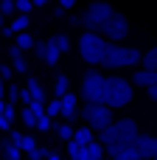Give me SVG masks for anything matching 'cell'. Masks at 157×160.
<instances>
[{"label":"cell","mask_w":157,"mask_h":160,"mask_svg":"<svg viewBox=\"0 0 157 160\" xmlns=\"http://www.w3.org/2000/svg\"><path fill=\"white\" fill-rule=\"evenodd\" d=\"M138 124L132 118H121V121H112L107 129L98 132V143L107 149V146H126V143H135L138 138Z\"/></svg>","instance_id":"cell-1"},{"label":"cell","mask_w":157,"mask_h":160,"mask_svg":"<svg viewBox=\"0 0 157 160\" xmlns=\"http://www.w3.org/2000/svg\"><path fill=\"white\" fill-rule=\"evenodd\" d=\"M132 98H135V87L129 84V79H124V76H107V101L104 104L110 110L126 107Z\"/></svg>","instance_id":"cell-2"},{"label":"cell","mask_w":157,"mask_h":160,"mask_svg":"<svg viewBox=\"0 0 157 160\" xmlns=\"http://www.w3.org/2000/svg\"><path fill=\"white\" fill-rule=\"evenodd\" d=\"M107 45L110 42L101 34H93V31H81V37H79V53L87 65H101V59L107 53Z\"/></svg>","instance_id":"cell-3"},{"label":"cell","mask_w":157,"mask_h":160,"mask_svg":"<svg viewBox=\"0 0 157 160\" xmlns=\"http://www.w3.org/2000/svg\"><path fill=\"white\" fill-rule=\"evenodd\" d=\"M140 51L138 48H124V45H107V53H104V59H101V65L104 68H110V70H118V68H129V65H140Z\"/></svg>","instance_id":"cell-4"},{"label":"cell","mask_w":157,"mask_h":160,"mask_svg":"<svg viewBox=\"0 0 157 160\" xmlns=\"http://www.w3.org/2000/svg\"><path fill=\"white\" fill-rule=\"evenodd\" d=\"M81 98H84V104H104L107 101V76H101L98 70L84 73V79H81Z\"/></svg>","instance_id":"cell-5"},{"label":"cell","mask_w":157,"mask_h":160,"mask_svg":"<svg viewBox=\"0 0 157 160\" xmlns=\"http://www.w3.org/2000/svg\"><path fill=\"white\" fill-rule=\"evenodd\" d=\"M112 14H115V8H112L110 3L96 0V3H90V6L84 8V14H79V20H81V25H84L87 31L98 34V31H101V25H104V22H107Z\"/></svg>","instance_id":"cell-6"},{"label":"cell","mask_w":157,"mask_h":160,"mask_svg":"<svg viewBox=\"0 0 157 160\" xmlns=\"http://www.w3.org/2000/svg\"><path fill=\"white\" fill-rule=\"evenodd\" d=\"M79 115H81V121L93 129V132H101V129H107L115 118H112V110L107 107V104H84V110H79Z\"/></svg>","instance_id":"cell-7"},{"label":"cell","mask_w":157,"mask_h":160,"mask_svg":"<svg viewBox=\"0 0 157 160\" xmlns=\"http://www.w3.org/2000/svg\"><path fill=\"white\" fill-rule=\"evenodd\" d=\"M104 39H110L112 45H118L126 34H129V20H126V14H121V11H115L104 25H101V31H98Z\"/></svg>","instance_id":"cell-8"},{"label":"cell","mask_w":157,"mask_h":160,"mask_svg":"<svg viewBox=\"0 0 157 160\" xmlns=\"http://www.w3.org/2000/svg\"><path fill=\"white\" fill-rule=\"evenodd\" d=\"M132 146H135V152H138L140 160H157V138L155 135H143L140 132Z\"/></svg>","instance_id":"cell-9"},{"label":"cell","mask_w":157,"mask_h":160,"mask_svg":"<svg viewBox=\"0 0 157 160\" xmlns=\"http://www.w3.org/2000/svg\"><path fill=\"white\" fill-rule=\"evenodd\" d=\"M59 101H62V118L65 121H73L79 115V96L76 93H65Z\"/></svg>","instance_id":"cell-10"},{"label":"cell","mask_w":157,"mask_h":160,"mask_svg":"<svg viewBox=\"0 0 157 160\" xmlns=\"http://www.w3.org/2000/svg\"><path fill=\"white\" fill-rule=\"evenodd\" d=\"M104 155H110L112 160H140L132 143H126V146H107Z\"/></svg>","instance_id":"cell-11"},{"label":"cell","mask_w":157,"mask_h":160,"mask_svg":"<svg viewBox=\"0 0 157 160\" xmlns=\"http://www.w3.org/2000/svg\"><path fill=\"white\" fill-rule=\"evenodd\" d=\"M132 84H135V87H146V90H149V87H155V84H157V73H155V70H143V68H140V70H135Z\"/></svg>","instance_id":"cell-12"},{"label":"cell","mask_w":157,"mask_h":160,"mask_svg":"<svg viewBox=\"0 0 157 160\" xmlns=\"http://www.w3.org/2000/svg\"><path fill=\"white\" fill-rule=\"evenodd\" d=\"M25 90L31 93V98H34V101L45 104V87H42V82H39L37 76H28V82H25Z\"/></svg>","instance_id":"cell-13"},{"label":"cell","mask_w":157,"mask_h":160,"mask_svg":"<svg viewBox=\"0 0 157 160\" xmlns=\"http://www.w3.org/2000/svg\"><path fill=\"white\" fill-rule=\"evenodd\" d=\"M8 56H11V70H14V73H28V62L22 59V51H20V48L11 45V48H8Z\"/></svg>","instance_id":"cell-14"},{"label":"cell","mask_w":157,"mask_h":160,"mask_svg":"<svg viewBox=\"0 0 157 160\" xmlns=\"http://www.w3.org/2000/svg\"><path fill=\"white\" fill-rule=\"evenodd\" d=\"M81 160H104V146H101L98 141L81 146Z\"/></svg>","instance_id":"cell-15"},{"label":"cell","mask_w":157,"mask_h":160,"mask_svg":"<svg viewBox=\"0 0 157 160\" xmlns=\"http://www.w3.org/2000/svg\"><path fill=\"white\" fill-rule=\"evenodd\" d=\"M96 141V135H93V129L84 124V127H79V129H73V143H79V146H87V143H93Z\"/></svg>","instance_id":"cell-16"},{"label":"cell","mask_w":157,"mask_h":160,"mask_svg":"<svg viewBox=\"0 0 157 160\" xmlns=\"http://www.w3.org/2000/svg\"><path fill=\"white\" fill-rule=\"evenodd\" d=\"M28 25H31V17H28V14H14L8 31H11V34H22V31H28Z\"/></svg>","instance_id":"cell-17"},{"label":"cell","mask_w":157,"mask_h":160,"mask_svg":"<svg viewBox=\"0 0 157 160\" xmlns=\"http://www.w3.org/2000/svg\"><path fill=\"white\" fill-rule=\"evenodd\" d=\"M59 56H62V53H59L56 42H53V39H48V42H45V53H42V59H45L48 65H56V62H59Z\"/></svg>","instance_id":"cell-18"},{"label":"cell","mask_w":157,"mask_h":160,"mask_svg":"<svg viewBox=\"0 0 157 160\" xmlns=\"http://www.w3.org/2000/svg\"><path fill=\"white\" fill-rule=\"evenodd\" d=\"M65 93H70V79L65 73H59L56 76V84H53V98H62Z\"/></svg>","instance_id":"cell-19"},{"label":"cell","mask_w":157,"mask_h":160,"mask_svg":"<svg viewBox=\"0 0 157 160\" xmlns=\"http://www.w3.org/2000/svg\"><path fill=\"white\" fill-rule=\"evenodd\" d=\"M140 65H143V70H155V73H157V45H155V48H149V51L140 56Z\"/></svg>","instance_id":"cell-20"},{"label":"cell","mask_w":157,"mask_h":160,"mask_svg":"<svg viewBox=\"0 0 157 160\" xmlns=\"http://www.w3.org/2000/svg\"><path fill=\"white\" fill-rule=\"evenodd\" d=\"M0 152H3L6 160H22V152H20L11 141H3V143H0Z\"/></svg>","instance_id":"cell-21"},{"label":"cell","mask_w":157,"mask_h":160,"mask_svg":"<svg viewBox=\"0 0 157 160\" xmlns=\"http://www.w3.org/2000/svg\"><path fill=\"white\" fill-rule=\"evenodd\" d=\"M34 45H37V39H34L28 31L17 34V42H14V48H20V51H34Z\"/></svg>","instance_id":"cell-22"},{"label":"cell","mask_w":157,"mask_h":160,"mask_svg":"<svg viewBox=\"0 0 157 160\" xmlns=\"http://www.w3.org/2000/svg\"><path fill=\"white\" fill-rule=\"evenodd\" d=\"M37 138H34V132H28V135H22V143H20V152L22 155H34L37 152Z\"/></svg>","instance_id":"cell-23"},{"label":"cell","mask_w":157,"mask_h":160,"mask_svg":"<svg viewBox=\"0 0 157 160\" xmlns=\"http://www.w3.org/2000/svg\"><path fill=\"white\" fill-rule=\"evenodd\" d=\"M53 132H56L65 143H67V141H73V127H70V124H62V121H59V124H53Z\"/></svg>","instance_id":"cell-24"},{"label":"cell","mask_w":157,"mask_h":160,"mask_svg":"<svg viewBox=\"0 0 157 160\" xmlns=\"http://www.w3.org/2000/svg\"><path fill=\"white\" fill-rule=\"evenodd\" d=\"M45 115H48L51 121H53L56 115H62V101H59V98H51V101L45 104Z\"/></svg>","instance_id":"cell-25"},{"label":"cell","mask_w":157,"mask_h":160,"mask_svg":"<svg viewBox=\"0 0 157 160\" xmlns=\"http://www.w3.org/2000/svg\"><path fill=\"white\" fill-rule=\"evenodd\" d=\"M51 39L56 42V48H59V53H67V51H70V37H67V34H53Z\"/></svg>","instance_id":"cell-26"},{"label":"cell","mask_w":157,"mask_h":160,"mask_svg":"<svg viewBox=\"0 0 157 160\" xmlns=\"http://www.w3.org/2000/svg\"><path fill=\"white\" fill-rule=\"evenodd\" d=\"M20 118H22V124H25L28 129H34V127H37V115H34L28 107H22V110H20Z\"/></svg>","instance_id":"cell-27"},{"label":"cell","mask_w":157,"mask_h":160,"mask_svg":"<svg viewBox=\"0 0 157 160\" xmlns=\"http://www.w3.org/2000/svg\"><path fill=\"white\" fill-rule=\"evenodd\" d=\"M34 129H39V132H51V129H53V121L42 112V115H37V127H34Z\"/></svg>","instance_id":"cell-28"},{"label":"cell","mask_w":157,"mask_h":160,"mask_svg":"<svg viewBox=\"0 0 157 160\" xmlns=\"http://www.w3.org/2000/svg\"><path fill=\"white\" fill-rule=\"evenodd\" d=\"M20 101V87L17 84H8L6 87V104H17Z\"/></svg>","instance_id":"cell-29"},{"label":"cell","mask_w":157,"mask_h":160,"mask_svg":"<svg viewBox=\"0 0 157 160\" xmlns=\"http://www.w3.org/2000/svg\"><path fill=\"white\" fill-rule=\"evenodd\" d=\"M0 14H3V17H14V14H17L14 0H0Z\"/></svg>","instance_id":"cell-30"},{"label":"cell","mask_w":157,"mask_h":160,"mask_svg":"<svg viewBox=\"0 0 157 160\" xmlns=\"http://www.w3.org/2000/svg\"><path fill=\"white\" fill-rule=\"evenodd\" d=\"M14 8H17V14H28L34 8V3L31 0H14Z\"/></svg>","instance_id":"cell-31"},{"label":"cell","mask_w":157,"mask_h":160,"mask_svg":"<svg viewBox=\"0 0 157 160\" xmlns=\"http://www.w3.org/2000/svg\"><path fill=\"white\" fill-rule=\"evenodd\" d=\"M3 118H6L8 124H14V118H17V104H6V110H3Z\"/></svg>","instance_id":"cell-32"},{"label":"cell","mask_w":157,"mask_h":160,"mask_svg":"<svg viewBox=\"0 0 157 160\" xmlns=\"http://www.w3.org/2000/svg\"><path fill=\"white\" fill-rule=\"evenodd\" d=\"M67 155H70L73 160H81V146L73 143V141H67Z\"/></svg>","instance_id":"cell-33"},{"label":"cell","mask_w":157,"mask_h":160,"mask_svg":"<svg viewBox=\"0 0 157 160\" xmlns=\"http://www.w3.org/2000/svg\"><path fill=\"white\" fill-rule=\"evenodd\" d=\"M48 152H51L48 146H37V152L28 155V160H45V158H48Z\"/></svg>","instance_id":"cell-34"},{"label":"cell","mask_w":157,"mask_h":160,"mask_svg":"<svg viewBox=\"0 0 157 160\" xmlns=\"http://www.w3.org/2000/svg\"><path fill=\"white\" fill-rule=\"evenodd\" d=\"M11 76H14V70H11V65H0V79H3L6 84H8V79H11Z\"/></svg>","instance_id":"cell-35"},{"label":"cell","mask_w":157,"mask_h":160,"mask_svg":"<svg viewBox=\"0 0 157 160\" xmlns=\"http://www.w3.org/2000/svg\"><path fill=\"white\" fill-rule=\"evenodd\" d=\"M20 101H22V107H28V104L34 101V98H31V93H28L25 87H20Z\"/></svg>","instance_id":"cell-36"},{"label":"cell","mask_w":157,"mask_h":160,"mask_svg":"<svg viewBox=\"0 0 157 160\" xmlns=\"http://www.w3.org/2000/svg\"><path fill=\"white\" fill-rule=\"evenodd\" d=\"M28 110H31L34 115H42V112H45V104H39V101H31V104H28Z\"/></svg>","instance_id":"cell-37"},{"label":"cell","mask_w":157,"mask_h":160,"mask_svg":"<svg viewBox=\"0 0 157 160\" xmlns=\"http://www.w3.org/2000/svg\"><path fill=\"white\" fill-rule=\"evenodd\" d=\"M22 135H25V132H11V135H8V141H11V143L20 149V143H22Z\"/></svg>","instance_id":"cell-38"},{"label":"cell","mask_w":157,"mask_h":160,"mask_svg":"<svg viewBox=\"0 0 157 160\" xmlns=\"http://www.w3.org/2000/svg\"><path fill=\"white\" fill-rule=\"evenodd\" d=\"M76 6V0H59V8L62 11H67V8H73Z\"/></svg>","instance_id":"cell-39"},{"label":"cell","mask_w":157,"mask_h":160,"mask_svg":"<svg viewBox=\"0 0 157 160\" xmlns=\"http://www.w3.org/2000/svg\"><path fill=\"white\" fill-rule=\"evenodd\" d=\"M34 53L42 59V53H45V42H37V45H34Z\"/></svg>","instance_id":"cell-40"},{"label":"cell","mask_w":157,"mask_h":160,"mask_svg":"<svg viewBox=\"0 0 157 160\" xmlns=\"http://www.w3.org/2000/svg\"><path fill=\"white\" fill-rule=\"evenodd\" d=\"M6 87H8V84H6V82L0 79V101H6Z\"/></svg>","instance_id":"cell-41"},{"label":"cell","mask_w":157,"mask_h":160,"mask_svg":"<svg viewBox=\"0 0 157 160\" xmlns=\"http://www.w3.org/2000/svg\"><path fill=\"white\" fill-rule=\"evenodd\" d=\"M45 160H62V155H59V152H53V149H51V152H48V158Z\"/></svg>","instance_id":"cell-42"},{"label":"cell","mask_w":157,"mask_h":160,"mask_svg":"<svg viewBox=\"0 0 157 160\" xmlns=\"http://www.w3.org/2000/svg\"><path fill=\"white\" fill-rule=\"evenodd\" d=\"M146 93H149V98H152V101H157V84H155V87H149Z\"/></svg>","instance_id":"cell-43"},{"label":"cell","mask_w":157,"mask_h":160,"mask_svg":"<svg viewBox=\"0 0 157 160\" xmlns=\"http://www.w3.org/2000/svg\"><path fill=\"white\" fill-rule=\"evenodd\" d=\"M31 3H34V8H37V6H48L51 0H31Z\"/></svg>","instance_id":"cell-44"},{"label":"cell","mask_w":157,"mask_h":160,"mask_svg":"<svg viewBox=\"0 0 157 160\" xmlns=\"http://www.w3.org/2000/svg\"><path fill=\"white\" fill-rule=\"evenodd\" d=\"M3 110H6V101H0V118H3Z\"/></svg>","instance_id":"cell-45"},{"label":"cell","mask_w":157,"mask_h":160,"mask_svg":"<svg viewBox=\"0 0 157 160\" xmlns=\"http://www.w3.org/2000/svg\"><path fill=\"white\" fill-rule=\"evenodd\" d=\"M3 25H6V17H3V14H0V28H3Z\"/></svg>","instance_id":"cell-46"}]
</instances>
